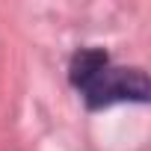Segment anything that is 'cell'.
<instances>
[{
  "instance_id": "6da1fadb",
  "label": "cell",
  "mask_w": 151,
  "mask_h": 151,
  "mask_svg": "<svg viewBox=\"0 0 151 151\" xmlns=\"http://www.w3.org/2000/svg\"><path fill=\"white\" fill-rule=\"evenodd\" d=\"M83 92H86V104L92 110H101V107H113L119 101L145 104L151 95V86H148L145 71H139V68H110L107 65Z\"/></svg>"
},
{
  "instance_id": "7a4b0ae2",
  "label": "cell",
  "mask_w": 151,
  "mask_h": 151,
  "mask_svg": "<svg viewBox=\"0 0 151 151\" xmlns=\"http://www.w3.org/2000/svg\"><path fill=\"white\" fill-rule=\"evenodd\" d=\"M110 65L107 53L101 47H80L77 53L71 56V65H68V80L77 86V89H86L98 74Z\"/></svg>"
}]
</instances>
